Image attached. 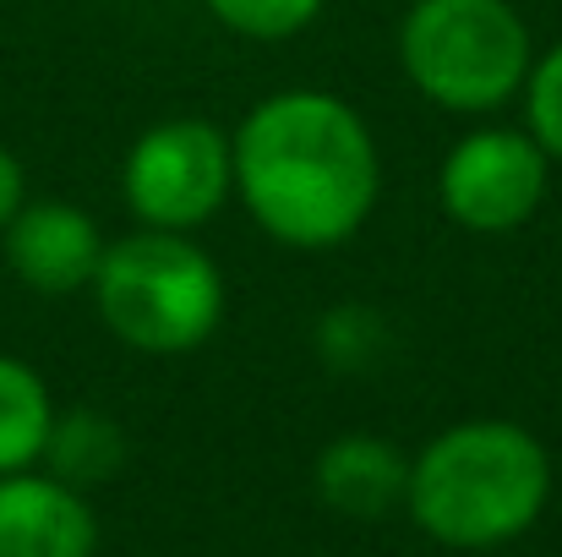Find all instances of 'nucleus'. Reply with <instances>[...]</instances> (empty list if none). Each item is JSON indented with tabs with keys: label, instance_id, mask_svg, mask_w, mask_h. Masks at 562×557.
<instances>
[{
	"label": "nucleus",
	"instance_id": "nucleus-9",
	"mask_svg": "<svg viewBox=\"0 0 562 557\" xmlns=\"http://www.w3.org/2000/svg\"><path fill=\"white\" fill-rule=\"evenodd\" d=\"M317 487H323V498L339 514L376 520V514H387L409 492V465L387 443H376V437H345V443H334L323 454Z\"/></svg>",
	"mask_w": 562,
	"mask_h": 557
},
{
	"label": "nucleus",
	"instance_id": "nucleus-5",
	"mask_svg": "<svg viewBox=\"0 0 562 557\" xmlns=\"http://www.w3.org/2000/svg\"><path fill=\"white\" fill-rule=\"evenodd\" d=\"M229 181V159L213 126L202 121H170L154 126L132 165H126V197L148 224L181 230V224H202Z\"/></svg>",
	"mask_w": 562,
	"mask_h": 557
},
{
	"label": "nucleus",
	"instance_id": "nucleus-11",
	"mask_svg": "<svg viewBox=\"0 0 562 557\" xmlns=\"http://www.w3.org/2000/svg\"><path fill=\"white\" fill-rule=\"evenodd\" d=\"M49 465H55V481L66 487H88V481H110L126 459V443L115 432V421L93 415V410H77L66 421H49V443H44Z\"/></svg>",
	"mask_w": 562,
	"mask_h": 557
},
{
	"label": "nucleus",
	"instance_id": "nucleus-10",
	"mask_svg": "<svg viewBox=\"0 0 562 557\" xmlns=\"http://www.w3.org/2000/svg\"><path fill=\"white\" fill-rule=\"evenodd\" d=\"M49 393L33 367L0 356V476L27 470L49 443Z\"/></svg>",
	"mask_w": 562,
	"mask_h": 557
},
{
	"label": "nucleus",
	"instance_id": "nucleus-12",
	"mask_svg": "<svg viewBox=\"0 0 562 557\" xmlns=\"http://www.w3.org/2000/svg\"><path fill=\"white\" fill-rule=\"evenodd\" d=\"M229 27H240V33H251V38H284V33H295L301 22H312V11L323 5V0H207Z\"/></svg>",
	"mask_w": 562,
	"mask_h": 557
},
{
	"label": "nucleus",
	"instance_id": "nucleus-8",
	"mask_svg": "<svg viewBox=\"0 0 562 557\" xmlns=\"http://www.w3.org/2000/svg\"><path fill=\"white\" fill-rule=\"evenodd\" d=\"M93 514L66 481L0 476V557H93Z\"/></svg>",
	"mask_w": 562,
	"mask_h": 557
},
{
	"label": "nucleus",
	"instance_id": "nucleus-6",
	"mask_svg": "<svg viewBox=\"0 0 562 557\" xmlns=\"http://www.w3.org/2000/svg\"><path fill=\"white\" fill-rule=\"evenodd\" d=\"M547 159L519 132H475L442 165V202L470 230H514L536 213Z\"/></svg>",
	"mask_w": 562,
	"mask_h": 557
},
{
	"label": "nucleus",
	"instance_id": "nucleus-13",
	"mask_svg": "<svg viewBox=\"0 0 562 557\" xmlns=\"http://www.w3.org/2000/svg\"><path fill=\"white\" fill-rule=\"evenodd\" d=\"M530 121H536L541 143L562 159V49L536 71V88H530Z\"/></svg>",
	"mask_w": 562,
	"mask_h": 557
},
{
	"label": "nucleus",
	"instance_id": "nucleus-2",
	"mask_svg": "<svg viewBox=\"0 0 562 557\" xmlns=\"http://www.w3.org/2000/svg\"><path fill=\"white\" fill-rule=\"evenodd\" d=\"M552 492L547 448L508 421H470L442 432L409 465V514L442 547H503L536 525Z\"/></svg>",
	"mask_w": 562,
	"mask_h": 557
},
{
	"label": "nucleus",
	"instance_id": "nucleus-1",
	"mask_svg": "<svg viewBox=\"0 0 562 557\" xmlns=\"http://www.w3.org/2000/svg\"><path fill=\"white\" fill-rule=\"evenodd\" d=\"M235 170L251 213L295 246L345 241L376 197L372 137L328 93L268 99L240 126Z\"/></svg>",
	"mask_w": 562,
	"mask_h": 557
},
{
	"label": "nucleus",
	"instance_id": "nucleus-14",
	"mask_svg": "<svg viewBox=\"0 0 562 557\" xmlns=\"http://www.w3.org/2000/svg\"><path fill=\"white\" fill-rule=\"evenodd\" d=\"M16 208H22V170H16V159L0 148V230L11 224Z\"/></svg>",
	"mask_w": 562,
	"mask_h": 557
},
{
	"label": "nucleus",
	"instance_id": "nucleus-4",
	"mask_svg": "<svg viewBox=\"0 0 562 557\" xmlns=\"http://www.w3.org/2000/svg\"><path fill=\"white\" fill-rule=\"evenodd\" d=\"M525 22L503 0H420L404 22L409 77L453 110L503 104L525 77Z\"/></svg>",
	"mask_w": 562,
	"mask_h": 557
},
{
	"label": "nucleus",
	"instance_id": "nucleus-7",
	"mask_svg": "<svg viewBox=\"0 0 562 557\" xmlns=\"http://www.w3.org/2000/svg\"><path fill=\"white\" fill-rule=\"evenodd\" d=\"M99 257H104V246H99L93 219L66 202L16 208L5 224V263L16 268L22 285H33L44 296H66L82 279H93Z\"/></svg>",
	"mask_w": 562,
	"mask_h": 557
},
{
	"label": "nucleus",
	"instance_id": "nucleus-3",
	"mask_svg": "<svg viewBox=\"0 0 562 557\" xmlns=\"http://www.w3.org/2000/svg\"><path fill=\"white\" fill-rule=\"evenodd\" d=\"M93 279L104 323L137 350H191L218 323V274L176 235H132L110 246Z\"/></svg>",
	"mask_w": 562,
	"mask_h": 557
}]
</instances>
